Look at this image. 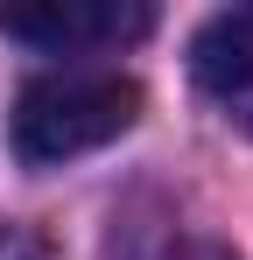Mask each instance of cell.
Listing matches in <instances>:
<instances>
[{"instance_id": "6da1fadb", "label": "cell", "mask_w": 253, "mask_h": 260, "mask_svg": "<svg viewBox=\"0 0 253 260\" xmlns=\"http://www.w3.org/2000/svg\"><path fill=\"white\" fill-rule=\"evenodd\" d=\"M141 120V85L106 71V63H64L21 85L7 113V141L28 169H56L71 155H91L106 141H120Z\"/></svg>"}, {"instance_id": "7a4b0ae2", "label": "cell", "mask_w": 253, "mask_h": 260, "mask_svg": "<svg viewBox=\"0 0 253 260\" xmlns=\"http://www.w3.org/2000/svg\"><path fill=\"white\" fill-rule=\"evenodd\" d=\"M155 28L148 0H36V7H0V36L42 49V56H99L126 49Z\"/></svg>"}, {"instance_id": "3957f363", "label": "cell", "mask_w": 253, "mask_h": 260, "mask_svg": "<svg viewBox=\"0 0 253 260\" xmlns=\"http://www.w3.org/2000/svg\"><path fill=\"white\" fill-rule=\"evenodd\" d=\"M190 71L225 106V120L253 134V7L211 14L204 28H197V43H190Z\"/></svg>"}, {"instance_id": "277c9868", "label": "cell", "mask_w": 253, "mask_h": 260, "mask_svg": "<svg viewBox=\"0 0 253 260\" xmlns=\"http://www.w3.org/2000/svg\"><path fill=\"white\" fill-rule=\"evenodd\" d=\"M0 260H56V246L28 225H0Z\"/></svg>"}, {"instance_id": "5b68a950", "label": "cell", "mask_w": 253, "mask_h": 260, "mask_svg": "<svg viewBox=\"0 0 253 260\" xmlns=\"http://www.w3.org/2000/svg\"><path fill=\"white\" fill-rule=\"evenodd\" d=\"M155 260H239L232 246H218V239H169Z\"/></svg>"}]
</instances>
